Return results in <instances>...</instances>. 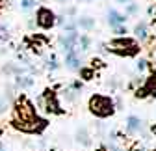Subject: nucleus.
I'll return each mask as SVG.
<instances>
[{
    "mask_svg": "<svg viewBox=\"0 0 156 151\" xmlns=\"http://www.w3.org/2000/svg\"><path fill=\"white\" fill-rule=\"evenodd\" d=\"M17 84L21 86V88H28V86L34 84V80H32L30 77H19V79H17Z\"/></svg>",
    "mask_w": 156,
    "mask_h": 151,
    "instance_id": "obj_9",
    "label": "nucleus"
},
{
    "mask_svg": "<svg viewBox=\"0 0 156 151\" xmlns=\"http://www.w3.org/2000/svg\"><path fill=\"white\" fill-rule=\"evenodd\" d=\"M21 2H23V8L24 9H30L34 6V0H21Z\"/></svg>",
    "mask_w": 156,
    "mask_h": 151,
    "instance_id": "obj_15",
    "label": "nucleus"
},
{
    "mask_svg": "<svg viewBox=\"0 0 156 151\" xmlns=\"http://www.w3.org/2000/svg\"><path fill=\"white\" fill-rule=\"evenodd\" d=\"M154 133H156V127H154Z\"/></svg>",
    "mask_w": 156,
    "mask_h": 151,
    "instance_id": "obj_18",
    "label": "nucleus"
},
{
    "mask_svg": "<svg viewBox=\"0 0 156 151\" xmlns=\"http://www.w3.org/2000/svg\"><path fill=\"white\" fill-rule=\"evenodd\" d=\"M78 24H80L82 28H86V30H89V28L95 26V21H93V19H89V17H84V19H80V21H78Z\"/></svg>",
    "mask_w": 156,
    "mask_h": 151,
    "instance_id": "obj_8",
    "label": "nucleus"
},
{
    "mask_svg": "<svg viewBox=\"0 0 156 151\" xmlns=\"http://www.w3.org/2000/svg\"><path fill=\"white\" fill-rule=\"evenodd\" d=\"M89 108L95 116H101V118H106L113 112V103L110 97H104V95H93L89 99Z\"/></svg>",
    "mask_w": 156,
    "mask_h": 151,
    "instance_id": "obj_2",
    "label": "nucleus"
},
{
    "mask_svg": "<svg viewBox=\"0 0 156 151\" xmlns=\"http://www.w3.org/2000/svg\"><path fill=\"white\" fill-rule=\"evenodd\" d=\"M147 91L152 93V95H156V73L151 77V80H149V84H147Z\"/></svg>",
    "mask_w": 156,
    "mask_h": 151,
    "instance_id": "obj_10",
    "label": "nucleus"
},
{
    "mask_svg": "<svg viewBox=\"0 0 156 151\" xmlns=\"http://www.w3.org/2000/svg\"><path fill=\"white\" fill-rule=\"evenodd\" d=\"M108 19H110V24H112V26H115V28L119 26L121 23H125V17H123V15H119L117 11H110Z\"/></svg>",
    "mask_w": 156,
    "mask_h": 151,
    "instance_id": "obj_6",
    "label": "nucleus"
},
{
    "mask_svg": "<svg viewBox=\"0 0 156 151\" xmlns=\"http://www.w3.org/2000/svg\"><path fill=\"white\" fill-rule=\"evenodd\" d=\"M110 49L117 54H125V56H134L140 50V47L136 45V41L126 39V37H119V39H113L110 43Z\"/></svg>",
    "mask_w": 156,
    "mask_h": 151,
    "instance_id": "obj_3",
    "label": "nucleus"
},
{
    "mask_svg": "<svg viewBox=\"0 0 156 151\" xmlns=\"http://www.w3.org/2000/svg\"><path fill=\"white\" fill-rule=\"evenodd\" d=\"M4 110H6V99H2V97H0V114H2Z\"/></svg>",
    "mask_w": 156,
    "mask_h": 151,
    "instance_id": "obj_16",
    "label": "nucleus"
},
{
    "mask_svg": "<svg viewBox=\"0 0 156 151\" xmlns=\"http://www.w3.org/2000/svg\"><path fill=\"white\" fill-rule=\"evenodd\" d=\"M45 101H47V110L48 112H60V106L54 101V95L52 91H45Z\"/></svg>",
    "mask_w": 156,
    "mask_h": 151,
    "instance_id": "obj_5",
    "label": "nucleus"
},
{
    "mask_svg": "<svg viewBox=\"0 0 156 151\" xmlns=\"http://www.w3.org/2000/svg\"><path fill=\"white\" fill-rule=\"evenodd\" d=\"M80 73H82V77H84L86 80H89V79L93 77V71H89V69H82Z\"/></svg>",
    "mask_w": 156,
    "mask_h": 151,
    "instance_id": "obj_14",
    "label": "nucleus"
},
{
    "mask_svg": "<svg viewBox=\"0 0 156 151\" xmlns=\"http://www.w3.org/2000/svg\"><path fill=\"white\" fill-rule=\"evenodd\" d=\"M15 127L21 131L34 133V131H39L41 127H45V121L37 118L35 108L32 106L30 101L21 99L15 106Z\"/></svg>",
    "mask_w": 156,
    "mask_h": 151,
    "instance_id": "obj_1",
    "label": "nucleus"
},
{
    "mask_svg": "<svg viewBox=\"0 0 156 151\" xmlns=\"http://www.w3.org/2000/svg\"><path fill=\"white\" fill-rule=\"evenodd\" d=\"M119 2H126V0H119Z\"/></svg>",
    "mask_w": 156,
    "mask_h": 151,
    "instance_id": "obj_17",
    "label": "nucleus"
},
{
    "mask_svg": "<svg viewBox=\"0 0 156 151\" xmlns=\"http://www.w3.org/2000/svg\"><path fill=\"white\" fill-rule=\"evenodd\" d=\"M37 24L43 28H50L54 24V13L47 8H41L37 11Z\"/></svg>",
    "mask_w": 156,
    "mask_h": 151,
    "instance_id": "obj_4",
    "label": "nucleus"
},
{
    "mask_svg": "<svg viewBox=\"0 0 156 151\" xmlns=\"http://www.w3.org/2000/svg\"><path fill=\"white\" fill-rule=\"evenodd\" d=\"M126 127H128V131H130V133H134V131H138V129L141 127V121H140L138 118L130 116V118H128V125H126Z\"/></svg>",
    "mask_w": 156,
    "mask_h": 151,
    "instance_id": "obj_7",
    "label": "nucleus"
},
{
    "mask_svg": "<svg viewBox=\"0 0 156 151\" xmlns=\"http://www.w3.org/2000/svg\"><path fill=\"white\" fill-rule=\"evenodd\" d=\"M136 34H138V37H141V39H143V37L147 35V24L145 23H140L138 26H136Z\"/></svg>",
    "mask_w": 156,
    "mask_h": 151,
    "instance_id": "obj_11",
    "label": "nucleus"
},
{
    "mask_svg": "<svg viewBox=\"0 0 156 151\" xmlns=\"http://www.w3.org/2000/svg\"><path fill=\"white\" fill-rule=\"evenodd\" d=\"M62 2H63V0H62Z\"/></svg>",
    "mask_w": 156,
    "mask_h": 151,
    "instance_id": "obj_19",
    "label": "nucleus"
},
{
    "mask_svg": "<svg viewBox=\"0 0 156 151\" xmlns=\"http://www.w3.org/2000/svg\"><path fill=\"white\" fill-rule=\"evenodd\" d=\"M76 136H78V142H82V144H86V145L89 144L87 134H86V131H84V129H82V131H78V134H76Z\"/></svg>",
    "mask_w": 156,
    "mask_h": 151,
    "instance_id": "obj_13",
    "label": "nucleus"
},
{
    "mask_svg": "<svg viewBox=\"0 0 156 151\" xmlns=\"http://www.w3.org/2000/svg\"><path fill=\"white\" fill-rule=\"evenodd\" d=\"M67 65H69L71 69H76V67H78V60H76V56H74L73 52L67 54Z\"/></svg>",
    "mask_w": 156,
    "mask_h": 151,
    "instance_id": "obj_12",
    "label": "nucleus"
}]
</instances>
